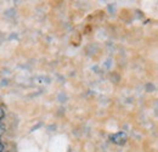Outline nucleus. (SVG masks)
Masks as SVG:
<instances>
[{"label":"nucleus","mask_w":158,"mask_h":152,"mask_svg":"<svg viewBox=\"0 0 158 152\" xmlns=\"http://www.w3.org/2000/svg\"><path fill=\"white\" fill-rule=\"evenodd\" d=\"M111 140H112V142H114V144H117V145H124V144L127 142V140H128V136H127L125 133L119 132V133H116V134H113V135H111Z\"/></svg>","instance_id":"1"},{"label":"nucleus","mask_w":158,"mask_h":152,"mask_svg":"<svg viewBox=\"0 0 158 152\" xmlns=\"http://www.w3.org/2000/svg\"><path fill=\"white\" fill-rule=\"evenodd\" d=\"M4 133H5V125H4V124L0 122V136H1Z\"/></svg>","instance_id":"2"},{"label":"nucleus","mask_w":158,"mask_h":152,"mask_svg":"<svg viewBox=\"0 0 158 152\" xmlns=\"http://www.w3.org/2000/svg\"><path fill=\"white\" fill-rule=\"evenodd\" d=\"M4 116H5V112H4V110H2L1 107H0V120H1L2 118H4Z\"/></svg>","instance_id":"3"},{"label":"nucleus","mask_w":158,"mask_h":152,"mask_svg":"<svg viewBox=\"0 0 158 152\" xmlns=\"http://www.w3.org/2000/svg\"><path fill=\"white\" fill-rule=\"evenodd\" d=\"M4 150H5V149H4V145H2L1 142H0V152H2Z\"/></svg>","instance_id":"4"}]
</instances>
